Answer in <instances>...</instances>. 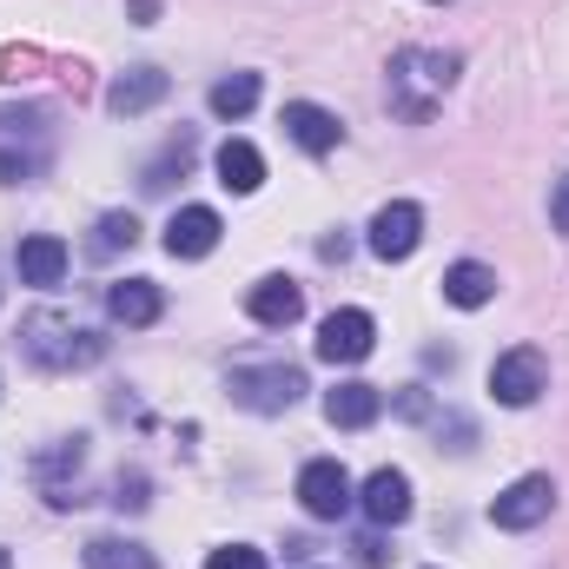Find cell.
<instances>
[{
    "label": "cell",
    "mask_w": 569,
    "mask_h": 569,
    "mask_svg": "<svg viewBox=\"0 0 569 569\" xmlns=\"http://www.w3.org/2000/svg\"><path fill=\"white\" fill-rule=\"evenodd\" d=\"M0 569H13V557H7V550H0Z\"/></svg>",
    "instance_id": "obj_24"
},
{
    "label": "cell",
    "mask_w": 569,
    "mask_h": 569,
    "mask_svg": "<svg viewBox=\"0 0 569 569\" xmlns=\"http://www.w3.org/2000/svg\"><path fill=\"white\" fill-rule=\"evenodd\" d=\"M284 140L298 146V152H311V159H325V152H338L345 127H338V113H325L318 100H291V107H284Z\"/></svg>",
    "instance_id": "obj_9"
},
{
    "label": "cell",
    "mask_w": 569,
    "mask_h": 569,
    "mask_svg": "<svg viewBox=\"0 0 569 569\" xmlns=\"http://www.w3.org/2000/svg\"><path fill=\"white\" fill-rule=\"evenodd\" d=\"M206 569H266V550H246V543H226V550H212Z\"/></svg>",
    "instance_id": "obj_22"
},
{
    "label": "cell",
    "mask_w": 569,
    "mask_h": 569,
    "mask_svg": "<svg viewBox=\"0 0 569 569\" xmlns=\"http://www.w3.org/2000/svg\"><path fill=\"white\" fill-rule=\"evenodd\" d=\"M20 345H27V358H33L40 371H87V365H100V351H107L100 331H87V325H73V318H60V311H33V318L20 325Z\"/></svg>",
    "instance_id": "obj_2"
},
{
    "label": "cell",
    "mask_w": 569,
    "mask_h": 569,
    "mask_svg": "<svg viewBox=\"0 0 569 569\" xmlns=\"http://www.w3.org/2000/svg\"><path fill=\"white\" fill-rule=\"evenodd\" d=\"M457 53H437V47H405L391 60V107L405 120H430V107L457 87Z\"/></svg>",
    "instance_id": "obj_1"
},
{
    "label": "cell",
    "mask_w": 569,
    "mask_h": 569,
    "mask_svg": "<svg viewBox=\"0 0 569 569\" xmlns=\"http://www.w3.org/2000/svg\"><path fill=\"white\" fill-rule=\"evenodd\" d=\"M443 298H450L457 311H477V305H490V298H497V272H490V266H477V259H457V266L443 272Z\"/></svg>",
    "instance_id": "obj_18"
},
{
    "label": "cell",
    "mask_w": 569,
    "mask_h": 569,
    "mask_svg": "<svg viewBox=\"0 0 569 569\" xmlns=\"http://www.w3.org/2000/svg\"><path fill=\"white\" fill-rule=\"evenodd\" d=\"M159 311H166V291H159L152 279L107 284V318H113V325H133V331H140V325H152Z\"/></svg>",
    "instance_id": "obj_14"
},
{
    "label": "cell",
    "mask_w": 569,
    "mask_h": 569,
    "mask_svg": "<svg viewBox=\"0 0 569 569\" xmlns=\"http://www.w3.org/2000/svg\"><path fill=\"white\" fill-rule=\"evenodd\" d=\"M259 107V73H226L219 87H212V113L219 120H246Z\"/></svg>",
    "instance_id": "obj_20"
},
{
    "label": "cell",
    "mask_w": 569,
    "mask_h": 569,
    "mask_svg": "<svg viewBox=\"0 0 569 569\" xmlns=\"http://www.w3.org/2000/svg\"><path fill=\"white\" fill-rule=\"evenodd\" d=\"M166 93H172V80H166L159 67H127V73L107 87V107H113L120 120H133V113H152Z\"/></svg>",
    "instance_id": "obj_13"
},
{
    "label": "cell",
    "mask_w": 569,
    "mask_h": 569,
    "mask_svg": "<svg viewBox=\"0 0 569 569\" xmlns=\"http://www.w3.org/2000/svg\"><path fill=\"white\" fill-rule=\"evenodd\" d=\"M298 503H305V517L338 523V517L351 510V477H345V463H338V457H311V463L298 470Z\"/></svg>",
    "instance_id": "obj_5"
},
{
    "label": "cell",
    "mask_w": 569,
    "mask_h": 569,
    "mask_svg": "<svg viewBox=\"0 0 569 569\" xmlns=\"http://www.w3.org/2000/svg\"><path fill=\"white\" fill-rule=\"evenodd\" d=\"M550 510H557V483H550V477H517V483L490 503V523H497V530H537Z\"/></svg>",
    "instance_id": "obj_8"
},
{
    "label": "cell",
    "mask_w": 569,
    "mask_h": 569,
    "mask_svg": "<svg viewBox=\"0 0 569 569\" xmlns=\"http://www.w3.org/2000/svg\"><path fill=\"white\" fill-rule=\"evenodd\" d=\"M133 246H140V219H133V212H107V219L93 226V239H87V252H93V259L133 252Z\"/></svg>",
    "instance_id": "obj_21"
},
{
    "label": "cell",
    "mask_w": 569,
    "mask_h": 569,
    "mask_svg": "<svg viewBox=\"0 0 569 569\" xmlns=\"http://www.w3.org/2000/svg\"><path fill=\"white\" fill-rule=\"evenodd\" d=\"M378 411H385V391L378 385H338V391H325V418L338 430L378 425Z\"/></svg>",
    "instance_id": "obj_16"
},
{
    "label": "cell",
    "mask_w": 569,
    "mask_h": 569,
    "mask_svg": "<svg viewBox=\"0 0 569 569\" xmlns=\"http://www.w3.org/2000/svg\"><path fill=\"white\" fill-rule=\"evenodd\" d=\"M418 246H425V206H411V199H391V206L371 219V252H378L385 266H405Z\"/></svg>",
    "instance_id": "obj_7"
},
{
    "label": "cell",
    "mask_w": 569,
    "mask_h": 569,
    "mask_svg": "<svg viewBox=\"0 0 569 569\" xmlns=\"http://www.w3.org/2000/svg\"><path fill=\"white\" fill-rule=\"evenodd\" d=\"M232 398L246 405V411H291L298 398H305V371H291V365H239L232 371Z\"/></svg>",
    "instance_id": "obj_4"
},
{
    "label": "cell",
    "mask_w": 569,
    "mask_h": 569,
    "mask_svg": "<svg viewBox=\"0 0 569 569\" xmlns=\"http://www.w3.org/2000/svg\"><path fill=\"white\" fill-rule=\"evenodd\" d=\"M219 186L226 192H259L266 186V152L252 140H226L219 146Z\"/></svg>",
    "instance_id": "obj_17"
},
{
    "label": "cell",
    "mask_w": 569,
    "mask_h": 569,
    "mask_svg": "<svg viewBox=\"0 0 569 569\" xmlns=\"http://www.w3.org/2000/svg\"><path fill=\"white\" fill-rule=\"evenodd\" d=\"M543 391H550V365H543L537 345H517V351H503V358L490 365V398H497V405L523 411V405H537Z\"/></svg>",
    "instance_id": "obj_3"
},
{
    "label": "cell",
    "mask_w": 569,
    "mask_h": 569,
    "mask_svg": "<svg viewBox=\"0 0 569 569\" xmlns=\"http://www.w3.org/2000/svg\"><path fill=\"white\" fill-rule=\"evenodd\" d=\"M246 311H252V325H266V331H284L298 311H305V291L291 279H259L246 291Z\"/></svg>",
    "instance_id": "obj_15"
},
{
    "label": "cell",
    "mask_w": 569,
    "mask_h": 569,
    "mask_svg": "<svg viewBox=\"0 0 569 569\" xmlns=\"http://www.w3.org/2000/svg\"><path fill=\"white\" fill-rule=\"evenodd\" d=\"M67 239H53V232H33V239H20V252H13V266H20V284H40V291H53V284L67 279Z\"/></svg>",
    "instance_id": "obj_12"
},
{
    "label": "cell",
    "mask_w": 569,
    "mask_h": 569,
    "mask_svg": "<svg viewBox=\"0 0 569 569\" xmlns=\"http://www.w3.org/2000/svg\"><path fill=\"white\" fill-rule=\"evenodd\" d=\"M550 226H557V232L569 239V172L557 179V192H550Z\"/></svg>",
    "instance_id": "obj_23"
},
{
    "label": "cell",
    "mask_w": 569,
    "mask_h": 569,
    "mask_svg": "<svg viewBox=\"0 0 569 569\" xmlns=\"http://www.w3.org/2000/svg\"><path fill=\"white\" fill-rule=\"evenodd\" d=\"M371 345H378V325H371V311H358V305H345V311H331V318L318 325V358H325V365H365Z\"/></svg>",
    "instance_id": "obj_6"
},
{
    "label": "cell",
    "mask_w": 569,
    "mask_h": 569,
    "mask_svg": "<svg viewBox=\"0 0 569 569\" xmlns=\"http://www.w3.org/2000/svg\"><path fill=\"white\" fill-rule=\"evenodd\" d=\"M219 232H226V226H219L212 206H179L172 226H166V252H172V259H206V252L219 246Z\"/></svg>",
    "instance_id": "obj_10"
},
{
    "label": "cell",
    "mask_w": 569,
    "mask_h": 569,
    "mask_svg": "<svg viewBox=\"0 0 569 569\" xmlns=\"http://www.w3.org/2000/svg\"><path fill=\"white\" fill-rule=\"evenodd\" d=\"M358 503H365V517H371L378 530H391V523L411 517V477H405V470H371Z\"/></svg>",
    "instance_id": "obj_11"
},
{
    "label": "cell",
    "mask_w": 569,
    "mask_h": 569,
    "mask_svg": "<svg viewBox=\"0 0 569 569\" xmlns=\"http://www.w3.org/2000/svg\"><path fill=\"white\" fill-rule=\"evenodd\" d=\"M87 569H159L152 550L133 543V537H93L87 543Z\"/></svg>",
    "instance_id": "obj_19"
}]
</instances>
